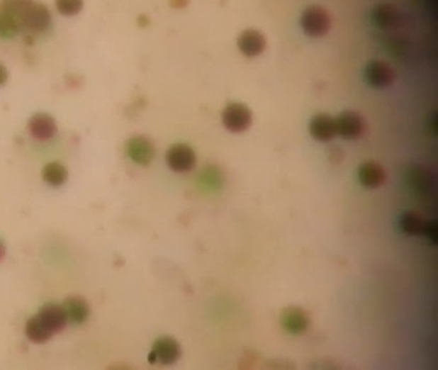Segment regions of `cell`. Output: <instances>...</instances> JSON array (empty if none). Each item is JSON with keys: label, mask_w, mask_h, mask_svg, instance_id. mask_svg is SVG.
Wrapping results in <instances>:
<instances>
[{"label": "cell", "mask_w": 438, "mask_h": 370, "mask_svg": "<svg viewBox=\"0 0 438 370\" xmlns=\"http://www.w3.org/2000/svg\"><path fill=\"white\" fill-rule=\"evenodd\" d=\"M31 0H3L0 6V38L12 39L21 31L22 13Z\"/></svg>", "instance_id": "6da1fadb"}, {"label": "cell", "mask_w": 438, "mask_h": 370, "mask_svg": "<svg viewBox=\"0 0 438 370\" xmlns=\"http://www.w3.org/2000/svg\"><path fill=\"white\" fill-rule=\"evenodd\" d=\"M301 28L306 34L319 38L328 33L330 28V16L325 8L310 6L301 16Z\"/></svg>", "instance_id": "7a4b0ae2"}, {"label": "cell", "mask_w": 438, "mask_h": 370, "mask_svg": "<svg viewBox=\"0 0 438 370\" xmlns=\"http://www.w3.org/2000/svg\"><path fill=\"white\" fill-rule=\"evenodd\" d=\"M223 123L232 133H242L251 126L252 113L242 103H229L223 111Z\"/></svg>", "instance_id": "3957f363"}, {"label": "cell", "mask_w": 438, "mask_h": 370, "mask_svg": "<svg viewBox=\"0 0 438 370\" xmlns=\"http://www.w3.org/2000/svg\"><path fill=\"white\" fill-rule=\"evenodd\" d=\"M52 16L48 8L40 3L30 1L22 13V26L31 33H44L50 26Z\"/></svg>", "instance_id": "277c9868"}, {"label": "cell", "mask_w": 438, "mask_h": 370, "mask_svg": "<svg viewBox=\"0 0 438 370\" xmlns=\"http://www.w3.org/2000/svg\"><path fill=\"white\" fill-rule=\"evenodd\" d=\"M181 354V347L178 341L172 337L164 336L158 338L156 342L153 343V347L150 354V363L162 364V365H170L174 364Z\"/></svg>", "instance_id": "5b68a950"}, {"label": "cell", "mask_w": 438, "mask_h": 370, "mask_svg": "<svg viewBox=\"0 0 438 370\" xmlns=\"http://www.w3.org/2000/svg\"><path fill=\"white\" fill-rule=\"evenodd\" d=\"M335 120H336L337 135H341L349 140H355L363 137L365 121L357 112L344 111Z\"/></svg>", "instance_id": "8992f818"}, {"label": "cell", "mask_w": 438, "mask_h": 370, "mask_svg": "<svg viewBox=\"0 0 438 370\" xmlns=\"http://www.w3.org/2000/svg\"><path fill=\"white\" fill-rule=\"evenodd\" d=\"M371 21L378 28L391 31L403 26L404 14L392 4H378L371 11Z\"/></svg>", "instance_id": "52a82bcc"}, {"label": "cell", "mask_w": 438, "mask_h": 370, "mask_svg": "<svg viewBox=\"0 0 438 370\" xmlns=\"http://www.w3.org/2000/svg\"><path fill=\"white\" fill-rule=\"evenodd\" d=\"M364 76L370 86L383 89L390 86L395 80V69L387 62L371 61L366 65Z\"/></svg>", "instance_id": "ba28073f"}, {"label": "cell", "mask_w": 438, "mask_h": 370, "mask_svg": "<svg viewBox=\"0 0 438 370\" xmlns=\"http://www.w3.org/2000/svg\"><path fill=\"white\" fill-rule=\"evenodd\" d=\"M166 161L174 172H191L196 164V155L189 145L175 144L166 153Z\"/></svg>", "instance_id": "9c48e42d"}, {"label": "cell", "mask_w": 438, "mask_h": 370, "mask_svg": "<svg viewBox=\"0 0 438 370\" xmlns=\"http://www.w3.org/2000/svg\"><path fill=\"white\" fill-rule=\"evenodd\" d=\"M126 153L135 164L147 166L151 164L156 155L155 144L152 143L151 139L137 135L133 137L126 142Z\"/></svg>", "instance_id": "30bf717a"}, {"label": "cell", "mask_w": 438, "mask_h": 370, "mask_svg": "<svg viewBox=\"0 0 438 370\" xmlns=\"http://www.w3.org/2000/svg\"><path fill=\"white\" fill-rule=\"evenodd\" d=\"M281 324L288 333L302 335L310 325V316L303 308L289 306L281 311Z\"/></svg>", "instance_id": "8fae6325"}, {"label": "cell", "mask_w": 438, "mask_h": 370, "mask_svg": "<svg viewBox=\"0 0 438 370\" xmlns=\"http://www.w3.org/2000/svg\"><path fill=\"white\" fill-rule=\"evenodd\" d=\"M38 316L40 318L41 322L44 323V325L55 335L60 333L63 329L66 328L69 319L64 313V310L62 308V305L57 303H47L39 310Z\"/></svg>", "instance_id": "7c38bea8"}, {"label": "cell", "mask_w": 438, "mask_h": 370, "mask_svg": "<svg viewBox=\"0 0 438 370\" xmlns=\"http://www.w3.org/2000/svg\"><path fill=\"white\" fill-rule=\"evenodd\" d=\"M237 45L240 52L247 57L260 55L266 48V39L260 31L249 28L240 33L237 39Z\"/></svg>", "instance_id": "4fadbf2b"}, {"label": "cell", "mask_w": 438, "mask_h": 370, "mask_svg": "<svg viewBox=\"0 0 438 370\" xmlns=\"http://www.w3.org/2000/svg\"><path fill=\"white\" fill-rule=\"evenodd\" d=\"M308 130L311 137L319 142H329L337 135L336 120L329 115L322 113L311 118Z\"/></svg>", "instance_id": "5bb4252c"}, {"label": "cell", "mask_w": 438, "mask_h": 370, "mask_svg": "<svg viewBox=\"0 0 438 370\" xmlns=\"http://www.w3.org/2000/svg\"><path fill=\"white\" fill-rule=\"evenodd\" d=\"M28 131L39 140H49L57 134V123L48 113H36L28 121Z\"/></svg>", "instance_id": "9a60e30c"}, {"label": "cell", "mask_w": 438, "mask_h": 370, "mask_svg": "<svg viewBox=\"0 0 438 370\" xmlns=\"http://www.w3.org/2000/svg\"><path fill=\"white\" fill-rule=\"evenodd\" d=\"M359 180L360 183L369 189H376L383 184L386 180V172L381 164L376 161H366L359 167Z\"/></svg>", "instance_id": "2e32d148"}, {"label": "cell", "mask_w": 438, "mask_h": 370, "mask_svg": "<svg viewBox=\"0 0 438 370\" xmlns=\"http://www.w3.org/2000/svg\"><path fill=\"white\" fill-rule=\"evenodd\" d=\"M62 308L64 310L69 322L75 324L86 322V319L89 318V305L85 301V298H82L80 296H69L66 298V301L63 302Z\"/></svg>", "instance_id": "e0dca14e"}, {"label": "cell", "mask_w": 438, "mask_h": 370, "mask_svg": "<svg viewBox=\"0 0 438 370\" xmlns=\"http://www.w3.org/2000/svg\"><path fill=\"white\" fill-rule=\"evenodd\" d=\"M26 336L31 342L45 343L52 338L53 333L44 325V323L41 322L40 318L36 314L31 316L26 323Z\"/></svg>", "instance_id": "ac0fdd59"}, {"label": "cell", "mask_w": 438, "mask_h": 370, "mask_svg": "<svg viewBox=\"0 0 438 370\" xmlns=\"http://www.w3.org/2000/svg\"><path fill=\"white\" fill-rule=\"evenodd\" d=\"M425 223V219L422 218L420 213L406 211V213H401L400 220H398V226L403 233L408 234V235H418L423 232Z\"/></svg>", "instance_id": "d6986e66"}, {"label": "cell", "mask_w": 438, "mask_h": 370, "mask_svg": "<svg viewBox=\"0 0 438 370\" xmlns=\"http://www.w3.org/2000/svg\"><path fill=\"white\" fill-rule=\"evenodd\" d=\"M41 174H43L44 181L53 185V186L64 184L69 179V172H67L66 166L61 162H57V161L45 164V167L43 169Z\"/></svg>", "instance_id": "ffe728a7"}, {"label": "cell", "mask_w": 438, "mask_h": 370, "mask_svg": "<svg viewBox=\"0 0 438 370\" xmlns=\"http://www.w3.org/2000/svg\"><path fill=\"white\" fill-rule=\"evenodd\" d=\"M408 179H409L411 188L417 193L428 192V188L433 184L432 179L428 176V174L420 167L411 169L408 174Z\"/></svg>", "instance_id": "44dd1931"}, {"label": "cell", "mask_w": 438, "mask_h": 370, "mask_svg": "<svg viewBox=\"0 0 438 370\" xmlns=\"http://www.w3.org/2000/svg\"><path fill=\"white\" fill-rule=\"evenodd\" d=\"M55 7L63 16H76L82 12L84 0H55Z\"/></svg>", "instance_id": "7402d4cb"}, {"label": "cell", "mask_w": 438, "mask_h": 370, "mask_svg": "<svg viewBox=\"0 0 438 370\" xmlns=\"http://www.w3.org/2000/svg\"><path fill=\"white\" fill-rule=\"evenodd\" d=\"M422 234H425V237H427L428 240H431L432 243L434 245V243L437 242V221H434V220H431V221H425V228H423V232H422Z\"/></svg>", "instance_id": "603a6c76"}, {"label": "cell", "mask_w": 438, "mask_h": 370, "mask_svg": "<svg viewBox=\"0 0 438 370\" xmlns=\"http://www.w3.org/2000/svg\"><path fill=\"white\" fill-rule=\"evenodd\" d=\"M8 80V69L4 65L0 63V86H3Z\"/></svg>", "instance_id": "cb8c5ba5"}, {"label": "cell", "mask_w": 438, "mask_h": 370, "mask_svg": "<svg viewBox=\"0 0 438 370\" xmlns=\"http://www.w3.org/2000/svg\"><path fill=\"white\" fill-rule=\"evenodd\" d=\"M186 3H188V0H170V6L172 8H176V9L185 7Z\"/></svg>", "instance_id": "d4e9b609"}, {"label": "cell", "mask_w": 438, "mask_h": 370, "mask_svg": "<svg viewBox=\"0 0 438 370\" xmlns=\"http://www.w3.org/2000/svg\"><path fill=\"white\" fill-rule=\"evenodd\" d=\"M6 256V246L3 243V240H0V260H3Z\"/></svg>", "instance_id": "484cf974"}]
</instances>
